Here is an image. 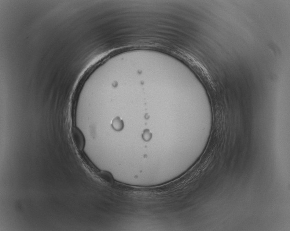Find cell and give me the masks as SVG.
I'll return each instance as SVG.
<instances>
[{"mask_svg": "<svg viewBox=\"0 0 290 231\" xmlns=\"http://www.w3.org/2000/svg\"><path fill=\"white\" fill-rule=\"evenodd\" d=\"M100 177H101L103 180L105 182H106L107 183L109 184H113L114 183L113 178V176L110 173L107 172V171H102L99 174Z\"/></svg>", "mask_w": 290, "mask_h": 231, "instance_id": "obj_1", "label": "cell"}, {"mask_svg": "<svg viewBox=\"0 0 290 231\" xmlns=\"http://www.w3.org/2000/svg\"><path fill=\"white\" fill-rule=\"evenodd\" d=\"M112 126L114 129L117 131H120L123 127V123L121 120L118 119H115L113 120L112 123Z\"/></svg>", "mask_w": 290, "mask_h": 231, "instance_id": "obj_2", "label": "cell"}, {"mask_svg": "<svg viewBox=\"0 0 290 231\" xmlns=\"http://www.w3.org/2000/svg\"><path fill=\"white\" fill-rule=\"evenodd\" d=\"M75 139L78 147L80 148H82L84 145L83 138L80 133L78 132H75Z\"/></svg>", "mask_w": 290, "mask_h": 231, "instance_id": "obj_3", "label": "cell"}, {"mask_svg": "<svg viewBox=\"0 0 290 231\" xmlns=\"http://www.w3.org/2000/svg\"><path fill=\"white\" fill-rule=\"evenodd\" d=\"M151 137V133H150L149 131H145L143 134V138L146 141H148Z\"/></svg>", "mask_w": 290, "mask_h": 231, "instance_id": "obj_4", "label": "cell"}]
</instances>
